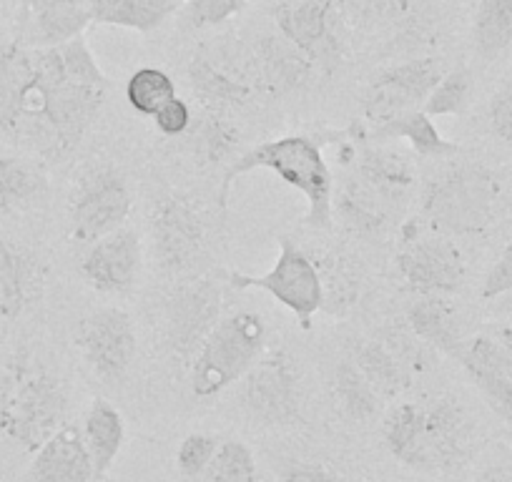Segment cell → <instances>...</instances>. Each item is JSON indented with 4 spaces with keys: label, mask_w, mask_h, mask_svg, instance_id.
Here are the masks:
<instances>
[{
    "label": "cell",
    "mask_w": 512,
    "mask_h": 482,
    "mask_svg": "<svg viewBox=\"0 0 512 482\" xmlns=\"http://www.w3.org/2000/svg\"><path fill=\"white\" fill-rule=\"evenodd\" d=\"M91 21V0H28L18 43L26 48H53L83 36Z\"/></svg>",
    "instance_id": "ac0fdd59"
},
{
    "label": "cell",
    "mask_w": 512,
    "mask_h": 482,
    "mask_svg": "<svg viewBox=\"0 0 512 482\" xmlns=\"http://www.w3.org/2000/svg\"><path fill=\"white\" fill-rule=\"evenodd\" d=\"M500 186L485 166H457L427 184L425 219L440 234H480L495 219Z\"/></svg>",
    "instance_id": "5b68a950"
},
{
    "label": "cell",
    "mask_w": 512,
    "mask_h": 482,
    "mask_svg": "<svg viewBox=\"0 0 512 482\" xmlns=\"http://www.w3.org/2000/svg\"><path fill=\"white\" fill-rule=\"evenodd\" d=\"M251 48H254L262 88H267L277 98L304 91L312 83L314 73L319 71L312 58L304 56L282 33H267Z\"/></svg>",
    "instance_id": "44dd1931"
},
{
    "label": "cell",
    "mask_w": 512,
    "mask_h": 482,
    "mask_svg": "<svg viewBox=\"0 0 512 482\" xmlns=\"http://www.w3.org/2000/svg\"><path fill=\"white\" fill-rule=\"evenodd\" d=\"M344 136H349V129L327 136H284V139L254 146L236 161H231V169L224 176L221 204H226V191L234 184L236 176H244L254 169H267L274 171L284 184L307 196L309 226L329 229L334 216V184L322 149L329 141L344 139Z\"/></svg>",
    "instance_id": "7a4b0ae2"
},
{
    "label": "cell",
    "mask_w": 512,
    "mask_h": 482,
    "mask_svg": "<svg viewBox=\"0 0 512 482\" xmlns=\"http://www.w3.org/2000/svg\"><path fill=\"white\" fill-rule=\"evenodd\" d=\"M199 482H231V480H224V477H216V475H209V472H206Z\"/></svg>",
    "instance_id": "681fc988"
},
{
    "label": "cell",
    "mask_w": 512,
    "mask_h": 482,
    "mask_svg": "<svg viewBox=\"0 0 512 482\" xmlns=\"http://www.w3.org/2000/svg\"><path fill=\"white\" fill-rule=\"evenodd\" d=\"M219 445V437L204 435V432H194V435L184 437V442L179 445V452H176V472H179V480L199 482L206 475V470H209Z\"/></svg>",
    "instance_id": "d590c367"
},
{
    "label": "cell",
    "mask_w": 512,
    "mask_h": 482,
    "mask_svg": "<svg viewBox=\"0 0 512 482\" xmlns=\"http://www.w3.org/2000/svg\"><path fill=\"white\" fill-rule=\"evenodd\" d=\"M505 297H507V304H510V307H512V292L505 294Z\"/></svg>",
    "instance_id": "f907efd6"
},
{
    "label": "cell",
    "mask_w": 512,
    "mask_h": 482,
    "mask_svg": "<svg viewBox=\"0 0 512 482\" xmlns=\"http://www.w3.org/2000/svg\"><path fill=\"white\" fill-rule=\"evenodd\" d=\"M141 269V239L131 229H116L93 241L81 262V274L93 289L123 294L136 284Z\"/></svg>",
    "instance_id": "2e32d148"
},
{
    "label": "cell",
    "mask_w": 512,
    "mask_h": 482,
    "mask_svg": "<svg viewBox=\"0 0 512 482\" xmlns=\"http://www.w3.org/2000/svg\"><path fill=\"white\" fill-rule=\"evenodd\" d=\"M279 33L292 41L314 66L332 73L347 53V21L334 0H294L274 13Z\"/></svg>",
    "instance_id": "ba28073f"
},
{
    "label": "cell",
    "mask_w": 512,
    "mask_h": 482,
    "mask_svg": "<svg viewBox=\"0 0 512 482\" xmlns=\"http://www.w3.org/2000/svg\"><path fill=\"white\" fill-rule=\"evenodd\" d=\"M76 344L98 380L121 382L136 359V329L123 309H98L81 319Z\"/></svg>",
    "instance_id": "5bb4252c"
},
{
    "label": "cell",
    "mask_w": 512,
    "mask_h": 482,
    "mask_svg": "<svg viewBox=\"0 0 512 482\" xmlns=\"http://www.w3.org/2000/svg\"><path fill=\"white\" fill-rule=\"evenodd\" d=\"M415 359H420V344L415 342V337L392 332L384 339H369L359 344L354 365L362 370L382 400H392L410 387Z\"/></svg>",
    "instance_id": "e0dca14e"
},
{
    "label": "cell",
    "mask_w": 512,
    "mask_h": 482,
    "mask_svg": "<svg viewBox=\"0 0 512 482\" xmlns=\"http://www.w3.org/2000/svg\"><path fill=\"white\" fill-rule=\"evenodd\" d=\"M402 244L405 249L397 257V267L412 292L445 297L462 287L465 262L447 236H420V226L407 224L402 229Z\"/></svg>",
    "instance_id": "7c38bea8"
},
{
    "label": "cell",
    "mask_w": 512,
    "mask_h": 482,
    "mask_svg": "<svg viewBox=\"0 0 512 482\" xmlns=\"http://www.w3.org/2000/svg\"><path fill=\"white\" fill-rule=\"evenodd\" d=\"M176 98V83L161 68H139L126 83V101L141 116L154 118L161 108Z\"/></svg>",
    "instance_id": "1f68e13d"
},
{
    "label": "cell",
    "mask_w": 512,
    "mask_h": 482,
    "mask_svg": "<svg viewBox=\"0 0 512 482\" xmlns=\"http://www.w3.org/2000/svg\"><path fill=\"white\" fill-rule=\"evenodd\" d=\"M68 387L31 359H13L0 370V440L36 452L68 420Z\"/></svg>",
    "instance_id": "3957f363"
},
{
    "label": "cell",
    "mask_w": 512,
    "mask_h": 482,
    "mask_svg": "<svg viewBox=\"0 0 512 482\" xmlns=\"http://www.w3.org/2000/svg\"><path fill=\"white\" fill-rule=\"evenodd\" d=\"M196 141H199V154L209 164H221L234 154L236 144H239V131L219 113H209V116L201 118L199 129H196Z\"/></svg>",
    "instance_id": "e575fe53"
},
{
    "label": "cell",
    "mask_w": 512,
    "mask_h": 482,
    "mask_svg": "<svg viewBox=\"0 0 512 482\" xmlns=\"http://www.w3.org/2000/svg\"><path fill=\"white\" fill-rule=\"evenodd\" d=\"M58 48H61L68 81L83 83V86H108L106 76H103L101 66H98L96 56H93V51L88 48V43L83 41V36L73 38V41L63 43V46Z\"/></svg>",
    "instance_id": "f35d334b"
},
{
    "label": "cell",
    "mask_w": 512,
    "mask_h": 482,
    "mask_svg": "<svg viewBox=\"0 0 512 482\" xmlns=\"http://www.w3.org/2000/svg\"><path fill=\"white\" fill-rule=\"evenodd\" d=\"M231 284L239 289H262L272 294L282 307H287L297 317L302 329H312L314 314L324 304L322 274L292 239H279L277 262L267 274L251 277V274L234 272Z\"/></svg>",
    "instance_id": "52a82bcc"
},
{
    "label": "cell",
    "mask_w": 512,
    "mask_h": 482,
    "mask_svg": "<svg viewBox=\"0 0 512 482\" xmlns=\"http://www.w3.org/2000/svg\"><path fill=\"white\" fill-rule=\"evenodd\" d=\"M384 445L405 467L420 472H455L470 462L477 425L457 397L395 405L382 422Z\"/></svg>",
    "instance_id": "6da1fadb"
},
{
    "label": "cell",
    "mask_w": 512,
    "mask_h": 482,
    "mask_svg": "<svg viewBox=\"0 0 512 482\" xmlns=\"http://www.w3.org/2000/svg\"><path fill=\"white\" fill-rule=\"evenodd\" d=\"M48 189V179L36 161L0 156V214L28 209Z\"/></svg>",
    "instance_id": "f1b7e54d"
},
{
    "label": "cell",
    "mask_w": 512,
    "mask_h": 482,
    "mask_svg": "<svg viewBox=\"0 0 512 482\" xmlns=\"http://www.w3.org/2000/svg\"><path fill=\"white\" fill-rule=\"evenodd\" d=\"M460 362L482 367L487 372L512 380V352L497 337H475L462 352Z\"/></svg>",
    "instance_id": "ab89813d"
},
{
    "label": "cell",
    "mask_w": 512,
    "mask_h": 482,
    "mask_svg": "<svg viewBox=\"0 0 512 482\" xmlns=\"http://www.w3.org/2000/svg\"><path fill=\"white\" fill-rule=\"evenodd\" d=\"M512 292V241L502 249L497 262L482 282V299H500Z\"/></svg>",
    "instance_id": "b9f144b4"
},
{
    "label": "cell",
    "mask_w": 512,
    "mask_h": 482,
    "mask_svg": "<svg viewBox=\"0 0 512 482\" xmlns=\"http://www.w3.org/2000/svg\"><path fill=\"white\" fill-rule=\"evenodd\" d=\"M475 482H512V467L490 465L475 477Z\"/></svg>",
    "instance_id": "bcb514c9"
},
{
    "label": "cell",
    "mask_w": 512,
    "mask_h": 482,
    "mask_svg": "<svg viewBox=\"0 0 512 482\" xmlns=\"http://www.w3.org/2000/svg\"><path fill=\"white\" fill-rule=\"evenodd\" d=\"M395 204L384 199L377 189L367 184L359 174H352L339 189L334 211L349 231L359 236H377L387 229Z\"/></svg>",
    "instance_id": "603a6c76"
},
{
    "label": "cell",
    "mask_w": 512,
    "mask_h": 482,
    "mask_svg": "<svg viewBox=\"0 0 512 482\" xmlns=\"http://www.w3.org/2000/svg\"><path fill=\"white\" fill-rule=\"evenodd\" d=\"M332 392L339 410L354 422L372 420L379 410V400H382V397L377 395V390L369 385L367 377L362 375V370L354 365V359L339 362L332 377Z\"/></svg>",
    "instance_id": "4dcf8cb0"
},
{
    "label": "cell",
    "mask_w": 512,
    "mask_h": 482,
    "mask_svg": "<svg viewBox=\"0 0 512 482\" xmlns=\"http://www.w3.org/2000/svg\"><path fill=\"white\" fill-rule=\"evenodd\" d=\"M490 126L495 136L512 144V78L492 96L490 101Z\"/></svg>",
    "instance_id": "ee69618b"
},
{
    "label": "cell",
    "mask_w": 512,
    "mask_h": 482,
    "mask_svg": "<svg viewBox=\"0 0 512 482\" xmlns=\"http://www.w3.org/2000/svg\"><path fill=\"white\" fill-rule=\"evenodd\" d=\"M33 48L11 41L0 46V141H11L33 86Z\"/></svg>",
    "instance_id": "7402d4cb"
},
{
    "label": "cell",
    "mask_w": 512,
    "mask_h": 482,
    "mask_svg": "<svg viewBox=\"0 0 512 482\" xmlns=\"http://www.w3.org/2000/svg\"><path fill=\"white\" fill-rule=\"evenodd\" d=\"M221 289L211 279H189L171 289L164 309V332L171 352L196 357L204 339L219 324Z\"/></svg>",
    "instance_id": "4fadbf2b"
},
{
    "label": "cell",
    "mask_w": 512,
    "mask_h": 482,
    "mask_svg": "<svg viewBox=\"0 0 512 482\" xmlns=\"http://www.w3.org/2000/svg\"><path fill=\"white\" fill-rule=\"evenodd\" d=\"M83 440H86L88 455L93 462V482H101L116 462L123 440H126L121 412L108 400H93L86 412Z\"/></svg>",
    "instance_id": "4316f807"
},
{
    "label": "cell",
    "mask_w": 512,
    "mask_h": 482,
    "mask_svg": "<svg viewBox=\"0 0 512 482\" xmlns=\"http://www.w3.org/2000/svg\"><path fill=\"white\" fill-rule=\"evenodd\" d=\"M249 0H189L181 13V21L189 28H209L226 23L241 11Z\"/></svg>",
    "instance_id": "60d3db41"
},
{
    "label": "cell",
    "mask_w": 512,
    "mask_h": 482,
    "mask_svg": "<svg viewBox=\"0 0 512 482\" xmlns=\"http://www.w3.org/2000/svg\"><path fill=\"white\" fill-rule=\"evenodd\" d=\"M339 8L347 26L374 33L402 21L410 11V0H342Z\"/></svg>",
    "instance_id": "d6a6232c"
},
{
    "label": "cell",
    "mask_w": 512,
    "mask_h": 482,
    "mask_svg": "<svg viewBox=\"0 0 512 482\" xmlns=\"http://www.w3.org/2000/svg\"><path fill=\"white\" fill-rule=\"evenodd\" d=\"M354 174L362 176L390 204H397L415 186V166L407 156L382 146H362L354 156Z\"/></svg>",
    "instance_id": "d4e9b609"
},
{
    "label": "cell",
    "mask_w": 512,
    "mask_h": 482,
    "mask_svg": "<svg viewBox=\"0 0 512 482\" xmlns=\"http://www.w3.org/2000/svg\"><path fill=\"white\" fill-rule=\"evenodd\" d=\"M186 76L196 96L211 108L246 106L262 88L254 48L231 36L201 48L189 61Z\"/></svg>",
    "instance_id": "8992f818"
},
{
    "label": "cell",
    "mask_w": 512,
    "mask_h": 482,
    "mask_svg": "<svg viewBox=\"0 0 512 482\" xmlns=\"http://www.w3.org/2000/svg\"><path fill=\"white\" fill-rule=\"evenodd\" d=\"M369 139L377 144H387V141H407L412 149L425 159H442V156H452L460 151L455 141H447L445 136L437 131L432 116H427L422 108L415 111L400 113V116L384 121V124L374 126Z\"/></svg>",
    "instance_id": "484cf974"
},
{
    "label": "cell",
    "mask_w": 512,
    "mask_h": 482,
    "mask_svg": "<svg viewBox=\"0 0 512 482\" xmlns=\"http://www.w3.org/2000/svg\"><path fill=\"white\" fill-rule=\"evenodd\" d=\"M472 93V73L470 68L457 66L442 76V81L432 88L427 101L422 103V111L427 116H457L467 108Z\"/></svg>",
    "instance_id": "836d02e7"
},
{
    "label": "cell",
    "mask_w": 512,
    "mask_h": 482,
    "mask_svg": "<svg viewBox=\"0 0 512 482\" xmlns=\"http://www.w3.org/2000/svg\"><path fill=\"white\" fill-rule=\"evenodd\" d=\"M131 214V189L111 166L88 171L71 196V236L93 244L121 229Z\"/></svg>",
    "instance_id": "30bf717a"
},
{
    "label": "cell",
    "mask_w": 512,
    "mask_h": 482,
    "mask_svg": "<svg viewBox=\"0 0 512 482\" xmlns=\"http://www.w3.org/2000/svg\"><path fill=\"white\" fill-rule=\"evenodd\" d=\"M154 254L161 269L171 274H184L194 269L196 259L204 252V224L194 206L181 196H166L151 219Z\"/></svg>",
    "instance_id": "9a60e30c"
},
{
    "label": "cell",
    "mask_w": 512,
    "mask_h": 482,
    "mask_svg": "<svg viewBox=\"0 0 512 482\" xmlns=\"http://www.w3.org/2000/svg\"><path fill=\"white\" fill-rule=\"evenodd\" d=\"M472 41L482 61H495L512 46V0H480Z\"/></svg>",
    "instance_id": "f546056e"
},
{
    "label": "cell",
    "mask_w": 512,
    "mask_h": 482,
    "mask_svg": "<svg viewBox=\"0 0 512 482\" xmlns=\"http://www.w3.org/2000/svg\"><path fill=\"white\" fill-rule=\"evenodd\" d=\"M407 322H410L412 334L430 347H437L457 359L465 352L460 319L440 294H417L415 302L407 307Z\"/></svg>",
    "instance_id": "cb8c5ba5"
},
{
    "label": "cell",
    "mask_w": 512,
    "mask_h": 482,
    "mask_svg": "<svg viewBox=\"0 0 512 482\" xmlns=\"http://www.w3.org/2000/svg\"><path fill=\"white\" fill-rule=\"evenodd\" d=\"M267 327L254 312H239L219 319L191 365V392L199 400H211L244 380L246 372L264 357Z\"/></svg>",
    "instance_id": "277c9868"
},
{
    "label": "cell",
    "mask_w": 512,
    "mask_h": 482,
    "mask_svg": "<svg viewBox=\"0 0 512 482\" xmlns=\"http://www.w3.org/2000/svg\"><path fill=\"white\" fill-rule=\"evenodd\" d=\"M495 337L500 339V342L505 344V347L512 352V324H505V327H497L495 329Z\"/></svg>",
    "instance_id": "7dc6e473"
},
{
    "label": "cell",
    "mask_w": 512,
    "mask_h": 482,
    "mask_svg": "<svg viewBox=\"0 0 512 482\" xmlns=\"http://www.w3.org/2000/svg\"><path fill=\"white\" fill-rule=\"evenodd\" d=\"M21 482H93V462L83 430L63 425L56 435L48 437L33 452Z\"/></svg>",
    "instance_id": "ffe728a7"
},
{
    "label": "cell",
    "mask_w": 512,
    "mask_h": 482,
    "mask_svg": "<svg viewBox=\"0 0 512 482\" xmlns=\"http://www.w3.org/2000/svg\"><path fill=\"white\" fill-rule=\"evenodd\" d=\"M46 284L43 262L33 249L0 236V319L16 322L38 304Z\"/></svg>",
    "instance_id": "d6986e66"
},
{
    "label": "cell",
    "mask_w": 512,
    "mask_h": 482,
    "mask_svg": "<svg viewBox=\"0 0 512 482\" xmlns=\"http://www.w3.org/2000/svg\"><path fill=\"white\" fill-rule=\"evenodd\" d=\"M156 129L164 136H181L191 129L194 124V116H191V106L184 101V98L176 96L174 101L166 103L159 113L154 116Z\"/></svg>",
    "instance_id": "7bdbcfd3"
},
{
    "label": "cell",
    "mask_w": 512,
    "mask_h": 482,
    "mask_svg": "<svg viewBox=\"0 0 512 482\" xmlns=\"http://www.w3.org/2000/svg\"><path fill=\"white\" fill-rule=\"evenodd\" d=\"M465 372L470 375L472 385L480 390V395L485 397V402L490 405V410L500 417L502 422L512 425V380L507 377L495 375V372H487L482 367L470 365V362H462Z\"/></svg>",
    "instance_id": "74e56055"
},
{
    "label": "cell",
    "mask_w": 512,
    "mask_h": 482,
    "mask_svg": "<svg viewBox=\"0 0 512 482\" xmlns=\"http://www.w3.org/2000/svg\"><path fill=\"white\" fill-rule=\"evenodd\" d=\"M279 480L282 482H344L337 472L317 462H284L279 467Z\"/></svg>",
    "instance_id": "f6af8a7d"
},
{
    "label": "cell",
    "mask_w": 512,
    "mask_h": 482,
    "mask_svg": "<svg viewBox=\"0 0 512 482\" xmlns=\"http://www.w3.org/2000/svg\"><path fill=\"white\" fill-rule=\"evenodd\" d=\"M447 66L442 58L427 56L397 63L372 78L364 93L362 111L372 126L384 124L400 113L422 108L432 88L442 81Z\"/></svg>",
    "instance_id": "8fae6325"
},
{
    "label": "cell",
    "mask_w": 512,
    "mask_h": 482,
    "mask_svg": "<svg viewBox=\"0 0 512 482\" xmlns=\"http://www.w3.org/2000/svg\"><path fill=\"white\" fill-rule=\"evenodd\" d=\"M507 214L512 216V174H510V184H507Z\"/></svg>",
    "instance_id": "c3c4849f"
},
{
    "label": "cell",
    "mask_w": 512,
    "mask_h": 482,
    "mask_svg": "<svg viewBox=\"0 0 512 482\" xmlns=\"http://www.w3.org/2000/svg\"><path fill=\"white\" fill-rule=\"evenodd\" d=\"M176 0H91V21L149 33L176 13Z\"/></svg>",
    "instance_id": "83f0119b"
},
{
    "label": "cell",
    "mask_w": 512,
    "mask_h": 482,
    "mask_svg": "<svg viewBox=\"0 0 512 482\" xmlns=\"http://www.w3.org/2000/svg\"><path fill=\"white\" fill-rule=\"evenodd\" d=\"M322 274V272H319ZM324 304L322 309L332 314H342L354 304L359 297V279L354 269L349 267L347 259H332L327 267V274H322Z\"/></svg>",
    "instance_id": "8d00e7d4"
},
{
    "label": "cell",
    "mask_w": 512,
    "mask_h": 482,
    "mask_svg": "<svg viewBox=\"0 0 512 482\" xmlns=\"http://www.w3.org/2000/svg\"><path fill=\"white\" fill-rule=\"evenodd\" d=\"M241 402L251 420L269 427H292L302 417V385L287 352L262 357L241 380Z\"/></svg>",
    "instance_id": "9c48e42d"
}]
</instances>
